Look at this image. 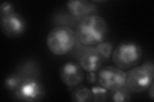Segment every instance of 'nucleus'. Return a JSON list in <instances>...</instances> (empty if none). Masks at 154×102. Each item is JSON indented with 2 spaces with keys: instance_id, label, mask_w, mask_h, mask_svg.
I'll return each mask as SVG.
<instances>
[{
  "instance_id": "2eb2a0df",
  "label": "nucleus",
  "mask_w": 154,
  "mask_h": 102,
  "mask_svg": "<svg viewBox=\"0 0 154 102\" xmlns=\"http://www.w3.org/2000/svg\"><path fill=\"white\" fill-rule=\"evenodd\" d=\"M91 90L93 94V101L103 102L107 101L109 97V93L107 89L99 84L93 86Z\"/></svg>"
},
{
  "instance_id": "f8f14e48",
  "label": "nucleus",
  "mask_w": 154,
  "mask_h": 102,
  "mask_svg": "<svg viewBox=\"0 0 154 102\" xmlns=\"http://www.w3.org/2000/svg\"><path fill=\"white\" fill-rule=\"evenodd\" d=\"M131 93L123 86L117 89L110 91L109 94L110 100L115 102H127L131 99Z\"/></svg>"
},
{
  "instance_id": "20e7f679",
  "label": "nucleus",
  "mask_w": 154,
  "mask_h": 102,
  "mask_svg": "<svg viewBox=\"0 0 154 102\" xmlns=\"http://www.w3.org/2000/svg\"><path fill=\"white\" fill-rule=\"evenodd\" d=\"M114 65L123 70L136 66L143 57V51L137 43L132 41L120 42L114 48L112 54Z\"/></svg>"
},
{
  "instance_id": "4468645a",
  "label": "nucleus",
  "mask_w": 154,
  "mask_h": 102,
  "mask_svg": "<svg viewBox=\"0 0 154 102\" xmlns=\"http://www.w3.org/2000/svg\"><path fill=\"white\" fill-rule=\"evenodd\" d=\"M95 48L103 60H108L112 56L113 45L110 42L103 41L96 45Z\"/></svg>"
},
{
  "instance_id": "ddd939ff",
  "label": "nucleus",
  "mask_w": 154,
  "mask_h": 102,
  "mask_svg": "<svg viewBox=\"0 0 154 102\" xmlns=\"http://www.w3.org/2000/svg\"><path fill=\"white\" fill-rule=\"evenodd\" d=\"M23 78L19 74H11L8 75L5 80V87L9 91H15L23 81Z\"/></svg>"
},
{
  "instance_id": "9b49d317",
  "label": "nucleus",
  "mask_w": 154,
  "mask_h": 102,
  "mask_svg": "<svg viewBox=\"0 0 154 102\" xmlns=\"http://www.w3.org/2000/svg\"><path fill=\"white\" fill-rule=\"evenodd\" d=\"M71 100L74 102L93 101L91 90L84 86H76L71 93Z\"/></svg>"
},
{
  "instance_id": "f03ea898",
  "label": "nucleus",
  "mask_w": 154,
  "mask_h": 102,
  "mask_svg": "<svg viewBox=\"0 0 154 102\" xmlns=\"http://www.w3.org/2000/svg\"><path fill=\"white\" fill-rule=\"evenodd\" d=\"M75 32L67 26H58L50 30L46 39L49 51L56 56L68 54L76 45Z\"/></svg>"
},
{
  "instance_id": "1a4fd4ad",
  "label": "nucleus",
  "mask_w": 154,
  "mask_h": 102,
  "mask_svg": "<svg viewBox=\"0 0 154 102\" xmlns=\"http://www.w3.org/2000/svg\"><path fill=\"white\" fill-rule=\"evenodd\" d=\"M102 58L95 47L86 45L82 47L79 54L78 63L84 71L87 72L98 71L102 67Z\"/></svg>"
},
{
  "instance_id": "0eeeda50",
  "label": "nucleus",
  "mask_w": 154,
  "mask_h": 102,
  "mask_svg": "<svg viewBox=\"0 0 154 102\" xmlns=\"http://www.w3.org/2000/svg\"><path fill=\"white\" fill-rule=\"evenodd\" d=\"M0 28L6 36L17 38L24 35L26 30L25 19L16 12L0 17Z\"/></svg>"
},
{
  "instance_id": "7ed1b4c3",
  "label": "nucleus",
  "mask_w": 154,
  "mask_h": 102,
  "mask_svg": "<svg viewBox=\"0 0 154 102\" xmlns=\"http://www.w3.org/2000/svg\"><path fill=\"white\" fill-rule=\"evenodd\" d=\"M154 66L148 62L136 66L126 71L125 87L131 93H143L153 83Z\"/></svg>"
},
{
  "instance_id": "a211bd4d",
  "label": "nucleus",
  "mask_w": 154,
  "mask_h": 102,
  "mask_svg": "<svg viewBox=\"0 0 154 102\" xmlns=\"http://www.w3.org/2000/svg\"><path fill=\"white\" fill-rule=\"evenodd\" d=\"M149 92H148V96L150 97V98L153 101L154 100V83H152V85L148 88Z\"/></svg>"
},
{
  "instance_id": "423d86ee",
  "label": "nucleus",
  "mask_w": 154,
  "mask_h": 102,
  "mask_svg": "<svg viewBox=\"0 0 154 102\" xmlns=\"http://www.w3.org/2000/svg\"><path fill=\"white\" fill-rule=\"evenodd\" d=\"M125 80L126 72L116 66L103 67L98 74L99 84L108 91L115 90L124 86Z\"/></svg>"
},
{
  "instance_id": "f3484780",
  "label": "nucleus",
  "mask_w": 154,
  "mask_h": 102,
  "mask_svg": "<svg viewBox=\"0 0 154 102\" xmlns=\"http://www.w3.org/2000/svg\"><path fill=\"white\" fill-rule=\"evenodd\" d=\"M86 79L89 82V84H94L98 80V77L96 71H89L87 73Z\"/></svg>"
},
{
  "instance_id": "6e6552de",
  "label": "nucleus",
  "mask_w": 154,
  "mask_h": 102,
  "mask_svg": "<svg viewBox=\"0 0 154 102\" xmlns=\"http://www.w3.org/2000/svg\"><path fill=\"white\" fill-rule=\"evenodd\" d=\"M84 70L79 63L68 61L62 65L59 70V75L63 83L72 88L79 86L84 79Z\"/></svg>"
},
{
  "instance_id": "39448f33",
  "label": "nucleus",
  "mask_w": 154,
  "mask_h": 102,
  "mask_svg": "<svg viewBox=\"0 0 154 102\" xmlns=\"http://www.w3.org/2000/svg\"><path fill=\"white\" fill-rule=\"evenodd\" d=\"M45 95L44 84L33 77L24 78L21 85L14 91L16 99L26 102L40 101L45 98Z\"/></svg>"
},
{
  "instance_id": "9d476101",
  "label": "nucleus",
  "mask_w": 154,
  "mask_h": 102,
  "mask_svg": "<svg viewBox=\"0 0 154 102\" xmlns=\"http://www.w3.org/2000/svg\"><path fill=\"white\" fill-rule=\"evenodd\" d=\"M66 7L69 15L79 22L89 16L94 15L97 10L96 4L86 0H69Z\"/></svg>"
},
{
  "instance_id": "dca6fc26",
  "label": "nucleus",
  "mask_w": 154,
  "mask_h": 102,
  "mask_svg": "<svg viewBox=\"0 0 154 102\" xmlns=\"http://www.w3.org/2000/svg\"><path fill=\"white\" fill-rule=\"evenodd\" d=\"M14 12V7L11 2L4 1L0 5V17L7 16Z\"/></svg>"
},
{
  "instance_id": "f257e3e1",
  "label": "nucleus",
  "mask_w": 154,
  "mask_h": 102,
  "mask_svg": "<svg viewBox=\"0 0 154 102\" xmlns=\"http://www.w3.org/2000/svg\"><path fill=\"white\" fill-rule=\"evenodd\" d=\"M77 41L86 46H96L104 41L108 32L107 24L100 16L91 15L82 19L75 31Z\"/></svg>"
}]
</instances>
